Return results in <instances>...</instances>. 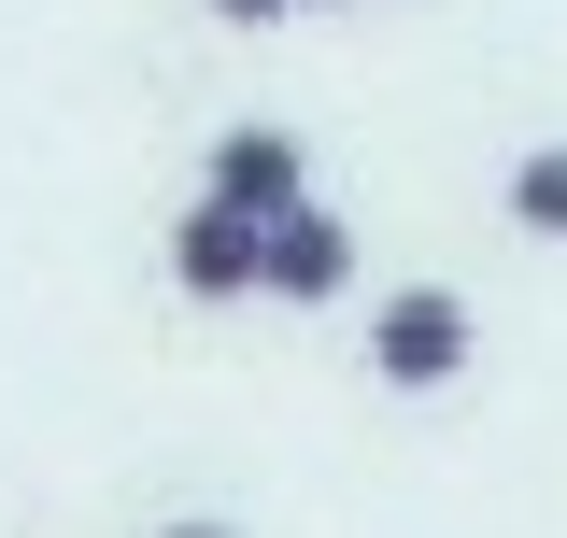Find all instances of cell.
<instances>
[{"label": "cell", "mask_w": 567, "mask_h": 538, "mask_svg": "<svg viewBox=\"0 0 567 538\" xmlns=\"http://www.w3.org/2000/svg\"><path fill=\"white\" fill-rule=\"evenodd\" d=\"M213 14H227V29H284L298 0H213Z\"/></svg>", "instance_id": "6"}, {"label": "cell", "mask_w": 567, "mask_h": 538, "mask_svg": "<svg viewBox=\"0 0 567 538\" xmlns=\"http://www.w3.org/2000/svg\"><path fill=\"white\" fill-rule=\"evenodd\" d=\"M511 227H525V241H567V142H539V156L511 170Z\"/></svg>", "instance_id": "5"}, {"label": "cell", "mask_w": 567, "mask_h": 538, "mask_svg": "<svg viewBox=\"0 0 567 538\" xmlns=\"http://www.w3.org/2000/svg\"><path fill=\"white\" fill-rule=\"evenodd\" d=\"M199 199H241V213H298L312 199V156H298V128H227L199 170Z\"/></svg>", "instance_id": "4"}, {"label": "cell", "mask_w": 567, "mask_h": 538, "mask_svg": "<svg viewBox=\"0 0 567 538\" xmlns=\"http://www.w3.org/2000/svg\"><path fill=\"white\" fill-rule=\"evenodd\" d=\"M354 283V227L327 199H298V213H270V269H256V298H284V312H327Z\"/></svg>", "instance_id": "3"}, {"label": "cell", "mask_w": 567, "mask_h": 538, "mask_svg": "<svg viewBox=\"0 0 567 538\" xmlns=\"http://www.w3.org/2000/svg\"><path fill=\"white\" fill-rule=\"evenodd\" d=\"M468 354H483V312H468L454 283H398V298L369 312V383H398V397L468 383Z\"/></svg>", "instance_id": "1"}, {"label": "cell", "mask_w": 567, "mask_h": 538, "mask_svg": "<svg viewBox=\"0 0 567 538\" xmlns=\"http://www.w3.org/2000/svg\"><path fill=\"white\" fill-rule=\"evenodd\" d=\"M256 269H270V213H241V199H185V227H171V283H185L199 312L256 298Z\"/></svg>", "instance_id": "2"}, {"label": "cell", "mask_w": 567, "mask_h": 538, "mask_svg": "<svg viewBox=\"0 0 567 538\" xmlns=\"http://www.w3.org/2000/svg\"><path fill=\"white\" fill-rule=\"evenodd\" d=\"M298 14H327V0H298Z\"/></svg>", "instance_id": "8"}, {"label": "cell", "mask_w": 567, "mask_h": 538, "mask_svg": "<svg viewBox=\"0 0 567 538\" xmlns=\"http://www.w3.org/2000/svg\"><path fill=\"white\" fill-rule=\"evenodd\" d=\"M156 538H227V525H156Z\"/></svg>", "instance_id": "7"}]
</instances>
